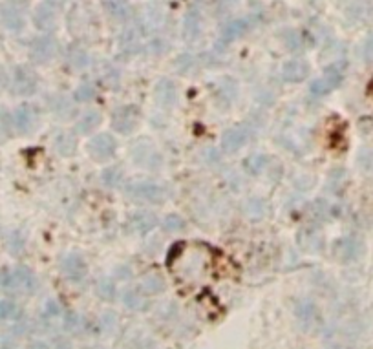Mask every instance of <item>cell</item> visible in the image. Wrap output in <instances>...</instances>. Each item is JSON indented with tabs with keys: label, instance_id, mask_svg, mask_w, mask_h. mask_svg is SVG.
I'll return each instance as SVG.
<instances>
[{
	"label": "cell",
	"instance_id": "2",
	"mask_svg": "<svg viewBox=\"0 0 373 349\" xmlns=\"http://www.w3.org/2000/svg\"><path fill=\"white\" fill-rule=\"evenodd\" d=\"M4 287L13 293H33L37 287V278L26 267H17L6 275Z\"/></svg>",
	"mask_w": 373,
	"mask_h": 349
},
{
	"label": "cell",
	"instance_id": "26",
	"mask_svg": "<svg viewBox=\"0 0 373 349\" xmlns=\"http://www.w3.org/2000/svg\"><path fill=\"white\" fill-rule=\"evenodd\" d=\"M185 227V222H183L180 216H167L165 222H163V229L165 231H169V233H176V231H182V229Z\"/></svg>",
	"mask_w": 373,
	"mask_h": 349
},
{
	"label": "cell",
	"instance_id": "18",
	"mask_svg": "<svg viewBox=\"0 0 373 349\" xmlns=\"http://www.w3.org/2000/svg\"><path fill=\"white\" fill-rule=\"evenodd\" d=\"M99 125H101V116H99L97 112H88V114L81 117V121L77 123L75 130L79 134H88L92 132V130H96Z\"/></svg>",
	"mask_w": 373,
	"mask_h": 349
},
{
	"label": "cell",
	"instance_id": "22",
	"mask_svg": "<svg viewBox=\"0 0 373 349\" xmlns=\"http://www.w3.org/2000/svg\"><path fill=\"white\" fill-rule=\"evenodd\" d=\"M132 223L139 233H147V231H150V229L156 225V218L154 214H147V212H145V214H136Z\"/></svg>",
	"mask_w": 373,
	"mask_h": 349
},
{
	"label": "cell",
	"instance_id": "8",
	"mask_svg": "<svg viewBox=\"0 0 373 349\" xmlns=\"http://www.w3.org/2000/svg\"><path fill=\"white\" fill-rule=\"evenodd\" d=\"M61 271L63 275L72 282H79L83 276L86 275V262L83 260V256H79L77 253L66 254L63 260H61Z\"/></svg>",
	"mask_w": 373,
	"mask_h": 349
},
{
	"label": "cell",
	"instance_id": "34",
	"mask_svg": "<svg viewBox=\"0 0 373 349\" xmlns=\"http://www.w3.org/2000/svg\"><path fill=\"white\" fill-rule=\"evenodd\" d=\"M30 349H48V346L41 344V342H37V344H33Z\"/></svg>",
	"mask_w": 373,
	"mask_h": 349
},
{
	"label": "cell",
	"instance_id": "3",
	"mask_svg": "<svg viewBox=\"0 0 373 349\" xmlns=\"http://www.w3.org/2000/svg\"><path fill=\"white\" fill-rule=\"evenodd\" d=\"M342 79H344V64H333V66L326 70L322 77H319V79L311 83V94L319 97L326 96V94L335 90L337 86L342 83Z\"/></svg>",
	"mask_w": 373,
	"mask_h": 349
},
{
	"label": "cell",
	"instance_id": "28",
	"mask_svg": "<svg viewBox=\"0 0 373 349\" xmlns=\"http://www.w3.org/2000/svg\"><path fill=\"white\" fill-rule=\"evenodd\" d=\"M125 304L130 307H134V309H138V307L143 306V298H141V295L136 291H127L125 293Z\"/></svg>",
	"mask_w": 373,
	"mask_h": 349
},
{
	"label": "cell",
	"instance_id": "14",
	"mask_svg": "<svg viewBox=\"0 0 373 349\" xmlns=\"http://www.w3.org/2000/svg\"><path fill=\"white\" fill-rule=\"evenodd\" d=\"M308 74H310V64L304 61H289L282 70L284 79L289 83H300L308 77Z\"/></svg>",
	"mask_w": 373,
	"mask_h": 349
},
{
	"label": "cell",
	"instance_id": "21",
	"mask_svg": "<svg viewBox=\"0 0 373 349\" xmlns=\"http://www.w3.org/2000/svg\"><path fill=\"white\" fill-rule=\"evenodd\" d=\"M55 147L63 156H70V154L75 152V138L72 134H61L55 141Z\"/></svg>",
	"mask_w": 373,
	"mask_h": 349
},
{
	"label": "cell",
	"instance_id": "17",
	"mask_svg": "<svg viewBox=\"0 0 373 349\" xmlns=\"http://www.w3.org/2000/svg\"><path fill=\"white\" fill-rule=\"evenodd\" d=\"M35 24L41 30H52L55 26V11L48 4L39 6L37 13H35Z\"/></svg>",
	"mask_w": 373,
	"mask_h": 349
},
{
	"label": "cell",
	"instance_id": "12",
	"mask_svg": "<svg viewBox=\"0 0 373 349\" xmlns=\"http://www.w3.org/2000/svg\"><path fill=\"white\" fill-rule=\"evenodd\" d=\"M57 53V43L52 37L37 39L32 44V59L35 63H48Z\"/></svg>",
	"mask_w": 373,
	"mask_h": 349
},
{
	"label": "cell",
	"instance_id": "30",
	"mask_svg": "<svg viewBox=\"0 0 373 349\" xmlns=\"http://www.w3.org/2000/svg\"><path fill=\"white\" fill-rule=\"evenodd\" d=\"M253 209H255V214H253V218H255V220H258V218H262L264 216V214H266V207H264V203H262V201H258V200H253L249 203V211H253Z\"/></svg>",
	"mask_w": 373,
	"mask_h": 349
},
{
	"label": "cell",
	"instance_id": "24",
	"mask_svg": "<svg viewBox=\"0 0 373 349\" xmlns=\"http://www.w3.org/2000/svg\"><path fill=\"white\" fill-rule=\"evenodd\" d=\"M198 26H200V21H198L196 11H191L185 19V35L186 37H194L198 33Z\"/></svg>",
	"mask_w": 373,
	"mask_h": 349
},
{
	"label": "cell",
	"instance_id": "5",
	"mask_svg": "<svg viewBox=\"0 0 373 349\" xmlns=\"http://www.w3.org/2000/svg\"><path fill=\"white\" fill-rule=\"evenodd\" d=\"M37 75L33 74L32 70L26 66H19L13 74V83H11V90L17 96H32L33 92L37 90Z\"/></svg>",
	"mask_w": 373,
	"mask_h": 349
},
{
	"label": "cell",
	"instance_id": "32",
	"mask_svg": "<svg viewBox=\"0 0 373 349\" xmlns=\"http://www.w3.org/2000/svg\"><path fill=\"white\" fill-rule=\"evenodd\" d=\"M364 57H366V61H370V63L373 61V37H370L368 41H366V44H364Z\"/></svg>",
	"mask_w": 373,
	"mask_h": 349
},
{
	"label": "cell",
	"instance_id": "13",
	"mask_svg": "<svg viewBox=\"0 0 373 349\" xmlns=\"http://www.w3.org/2000/svg\"><path fill=\"white\" fill-rule=\"evenodd\" d=\"M247 139H249V130L247 128H231L222 138V147H224L225 152H236L247 143Z\"/></svg>",
	"mask_w": 373,
	"mask_h": 349
},
{
	"label": "cell",
	"instance_id": "33",
	"mask_svg": "<svg viewBox=\"0 0 373 349\" xmlns=\"http://www.w3.org/2000/svg\"><path fill=\"white\" fill-rule=\"evenodd\" d=\"M4 86H6V72L0 68V92L4 90Z\"/></svg>",
	"mask_w": 373,
	"mask_h": 349
},
{
	"label": "cell",
	"instance_id": "6",
	"mask_svg": "<svg viewBox=\"0 0 373 349\" xmlns=\"http://www.w3.org/2000/svg\"><path fill=\"white\" fill-rule=\"evenodd\" d=\"M128 196L136 198V200L143 201H152V203H158V201H163L167 198V191L163 187L156 185V183H132V185L127 187Z\"/></svg>",
	"mask_w": 373,
	"mask_h": 349
},
{
	"label": "cell",
	"instance_id": "31",
	"mask_svg": "<svg viewBox=\"0 0 373 349\" xmlns=\"http://www.w3.org/2000/svg\"><path fill=\"white\" fill-rule=\"evenodd\" d=\"M108 291H114V286L108 280H103L101 284L97 286V293H99V295L105 298H112V295H110Z\"/></svg>",
	"mask_w": 373,
	"mask_h": 349
},
{
	"label": "cell",
	"instance_id": "11",
	"mask_svg": "<svg viewBox=\"0 0 373 349\" xmlns=\"http://www.w3.org/2000/svg\"><path fill=\"white\" fill-rule=\"evenodd\" d=\"M333 254L341 262H353L363 254V244L355 238H342L333 247Z\"/></svg>",
	"mask_w": 373,
	"mask_h": 349
},
{
	"label": "cell",
	"instance_id": "27",
	"mask_svg": "<svg viewBox=\"0 0 373 349\" xmlns=\"http://www.w3.org/2000/svg\"><path fill=\"white\" fill-rule=\"evenodd\" d=\"M94 96H96V90H94V86L83 85V86H79V90L75 92L74 99L77 101V103H83V101L94 99Z\"/></svg>",
	"mask_w": 373,
	"mask_h": 349
},
{
	"label": "cell",
	"instance_id": "10",
	"mask_svg": "<svg viewBox=\"0 0 373 349\" xmlns=\"http://www.w3.org/2000/svg\"><path fill=\"white\" fill-rule=\"evenodd\" d=\"M0 21L8 30L19 32L24 26V13L22 8L17 2H8L0 8Z\"/></svg>",
	"mask_w": 373,
	"mask_h": 349
},
{
	"label": "cell",
	"instance_id": "29",
	"mask_svg": "<svg viewBox=\"0 0 373 349\" xmlns=\"http://www.w3.org/2000/svg\"><path fill=\"white\" fill-rule=\"evenodd\" d=\"M15 313V306L8 300L0 302V320H6V318H10L11 315Z\"/></svg>",
	"mask_w": 373,
	"mask_h": 349
},
{
	"label": "cell",
	"instance_id": "9",
	"mask_svg": "<svg viewBox=\"0 0 373 349\" xmlns=\"http://www.w3.org/2000/svg\"><path fill=\"white\" fill-rule=\"evenodd\" d=\"M13 119V127L19 134H28L35 127V121H37V112L32 105H21L15 110V114L11 116Z\"/></svg>",
	"mask_w": 373,
	"mask_h": 349
},
{
	"label": "cell",
	"instance_id": "25",
	"mask_svg": "<svg viewBox=\"0 0 373 349\" xmlns=\"http://www.w3.org/2000/svg\"><path fill=\"white\" fill-rule=\"evenodd\" d=\"M121 178H123V174H121L119 169H108L103 172V181H105L108 187H118Z\"/></svg>",
	"mask_w": 373,
	"mask_h": 349
},
{
	"label": "cell",
	"instance_id": "7",
	"mask_svg": "<svg viewBox=\"0 0 373 349\" xmlns=\"http://www.w3.org/2000/svg\"><path fill=\"white\" fill-rule=\"evenodd\" d=\"M88 152L97 161H107L116 154V141L110 134H99L88 143Z\"/></svg>",
	"mask_w": 373,
	"mask_h": 349
},
{
	"label": "cell",
	"instance_id": "15",
	"mask_svg": "<svg viewBox=\"0 0 373 349\" xmlns=\"http://www.w3.org/2000/svg\"><path fill=\"white\" fill-rule=\"evenodd\" d=\"M134 159H136V163L145 165V167H156V165L160 163V156L156 152L150 145H143L139 143L134 150Z\"/></svg>",
	"mask_w": 373,
	"mask_h": 349
},
{
	"label": "cell",
	"instance_id": "16",
	"mask_svg": "<svg viewBox=\"0 0 373 349\" xmlns=\"http://www.w3.org/2000/svg\"><path fill=\"white\" fill-rule=\"evenodd\" d=\"M156 99L160 101V105L163 106H171L174 105V101H176V88L172 85L171 81L163 79L156 88Z\"/></svg>",
	"mask_w": 373,
	"mask_h": 349
},
{
	"label": "cell",
	"instance_id": "19",
	"mask_svg": "<svg viewBox=\"0 0 373 349\" xmlns=\"http://www.w3.org/2000/svg\"><path fill=\"white\" fill-rule=\"evenodd\" d=\"M141 287L145 289V293H150V295H154V293H161L165 289V280L161 278L160 275H149L143 280Z\"/></svg>",
	"mask_w": 373,
	"mask_h": 349
},
{
	"label": "cell",
	"instance_id": "20",
	"mask_svg": "<svg viewBox=\"0 0 373 349\" xmlns=\"http://www.w3.org/2000/svg\"><path fill=\"white\" fill-rule=\"evenodd\" d=\"M247 28H249V21H246V19L233 22V24H229V26H227V30H225L224 41L227 43V41H233V39L240 37L242 33L247 32Z\"/></svg>",
	"mask_w": 373,
	"mask_h": 349
},
{
	"label": "cell",
	"instance_id": "23",
	"mask_svg": "<svg viewBox=\"0 0 373 349\" xmlns=\"http://www.w3.org/2000/svg\"><path fill=\"white\" fill-rule=\"evenodd\" d=\"M11 123H13V119H11L10 112L0 108V141L11 134Z\"/></svg>",
	"mask_w": 373,
	"mask_h": 349
},
{
	"label": "cell",
	"instance_id": "1",
	"mask_svg": "<svg viewBox=\"0 0 373 349\" xmlns=\"http://www.w3.org/2000/svg\"><path fill=\"white\" fill-rule=\"evenodd\" d=\"M169 260H178V262H169V267L180 278L207 276L209 265H211V251L205 245H178Z\"/></svg>",
	"mask_w": 373,
	"mask_h": 349
},
{
	"label": "cell",
	"instance_id": "4",
	"mask_svg": "<svg viewBox=\"0 0 373 349\" xmlns=\"http://www.w3.org/2000/svg\"><path fill=\"white\" fill-rule=\"evenodd\" d=\"M139 125V110L136 106H119L112 114V127L121 134H130Z\"/></svg>",
	"mask_w": 373,
	"mask_h": 349
}]
</instances>
